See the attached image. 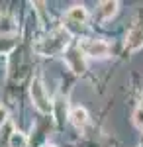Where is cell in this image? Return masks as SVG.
<instances>
[{"label": "cell", "mask_w": 143, "mask_h": 147, "mask_svg": "<svg viewBox=\"0 0 143 147\" xmlns=\"http://www.w3.org/2000/svg\"><path fill=\"white\" fill-rule=\"evenodd\" d=\"M67 43H69V32H65V30H55L47 39H43L41 43H37L35 49L41 55H53V53L63 51Z\"/></svg>", "instance_id": "obj_1"}, {"label": "cell", "mask_w": 143, "mask_h": 147, "mask_svg": "<svg viewBox=\"0 0 143 147\" xmlns=\"http://www.w3.org/2000/svg\"><path fill=\"white\" fill-rule=\"evenodd\" d=\"M30 94H32L33 106H35V108H37L41 114L53 112V104L49 102L47 94H45V86L41 84V80H39V79H33L32 86H30Z\"/></svg>", "instance_id": "obj_2"}, {"label": "cell", "mask_w": 143, "mask_h": 147, "mask_svg": "<svg viewBox=\"0 0 143 147\" xmlns=\"http://www.w3.org/2000/svg\"><path fill=\"white\" fill-rule=\"evenodd\" d=\"M78 49L84 55L94 57V59H104V57H108V53H110V45L106 41H102V39H82Z\"/></svg>", "instance_id": "obj_3"}, {"label": "cell", "mask_w": 143, "mask_h": 147, "mask_svg": "<svg viewBox=\"0 0 143 147\" xmlns=\"http://www.w3.org/2000/svg\"><path fill=\"white\" fill-rule=\"evenodd\" d=\"M65 61H67V65L71 67L73 73H77V75H82V73H84V59H82V51H80L78 47L67 51Z\"/></svg>", "instance_id": "obj_4"}, {"label": "cell", "mask_w": 143, "mask_h": 147, "mask_svg": "<svg viewBox=\"0 0 143 147\" xmlns=\"http://www.w3.org/2000/svg\"><path fill=\"white\" fill-rule=\"evenodd\" d=\"M125 45H127V49H132V51H137L143 45V26L132 28V32L127 34V43Z\"/></svg>", "instance_id": "obj_5"}, {"label": "cell", "mask_w": 143, "mask_h": 147, "mask_svg": "<svg viewBox=\"0 0 143 147\" xmlns=\"http://www.w3.org/2000/svg\"><path fill=\"white\" fill-rule=\"evenodd\" d=\"M65 20L69 24H84L86 22V10H84V6H73L71 10L67 12Z\"/></svg>", "instance_id": "obj_6"}, {"label": "cell", "mask_w": 143, "mask_h": 147, "mask_svg": "<svg viewBox=\"0 0 143 147\" xmlns=\"http://www.w3.org/2000/svg\"><path fill=\"white\" fill-rule=\"evenodd\" d=\"M69 118H71V122L77 125V127H84L86 122H88V112L84 110V108L77 106V108H73V110H71Z\"/></svg>", "instance_id": "obj_7"}, {"label": "cell", "mask_w": 143, "mask_h": 147, "mask_svg": "<svg viewBox=\"0 0 143 147\" xmlns=\"http://www.w3.org/2000/svg\"><path fill=\"white\" fill-rule=\"evenodd\" d=\"M118 10V2L116 0H106V2H100V16L104 20H110L112 16Z\"/></svg>", "instance_id": "obj_8"}, {"label": "cell", "mask_w": 143, "mask_h": 147, "mask_svg": "<svg viewBox=\"0 0 143 147\" xmlns=\"http://www.w3.org/2000/svg\"><path fill=\"white\" fill-rule=\"evenodd\" d=\"M53 112H55V118H57V122L61 124L63 120H65V116H67V100H63L61 96L55 100V104H53Z\"/></svg>", "instance_id": "obj_9"}, {"label": "cell", "mask_w": 143, "mask_h": 147, "mask_svg": "<svg viewBox=\"0 0 143 147\" xmlns=\"http://www.w3.org/2000/svg\"><path fill=\"white\" fill-rule=\"evenodd\" d=\"M8 145L10 147H28V137L22 131H12L10 139H8Z\"/></svg>", "instance_id": "obj_10"}, {"label": "cell", "mask_w": 143, "mask_h": 147, "mask_svg": "<svg viewBox=\"0 0 143 147\" xmlns=\"http://www.w3.org/2000/svg\"><path fill=\"white\" fill-rule=\"evenodd\" d=\"M14 30V26H12V20L4 14V16H0V32L4 34V32H12Z\"/></svg>", "instance_id": "obj_11"}, {"label": "cell", "mask_w": 143, "mask_h": 147, "mask_svg": "<svg viewBox=\"0 0 143 147\" xmlns=\"http://www.w3.org/2000/svg\"><path fill=\"white\" fill-rule=\"evenodd\" d=\"M133 124H135V127L143 129V110L141 108H137V110L133 112Z\"/></svg>", "instance_id": "obj_12"}, {"label": "cell", "mask_w": 143, "mask_h": 147, "mask_svg": "<svg viewBox=\"0 0 143 147\" xmlns=\"http://www.w3.org/2000/svg\"><path fill=\"white\" fill-rule=\"evenodd\" d=\"M6 120H8V110H6V108L0 104V127L6 124Z\"/></svg>", "instance_id": "obj_13"}, {"label": "cell", "mask_w": 143, "mask_h": 147, "mask_svg": "<svg viewBox=\"0 0 143 147\" xmlns=\"http://www.w3.org/2000/svg\"><path fill=\"white\" fill-rule=\"evenodd\" d=\"M139 108H141V110H143V98H141V106H139Z\"/></svg>", "instance_id": "obj_14"}, {"label": "cell", "mask_w": 143, "mask_h": 147, "mask_svg": "<svg viewBox=\"0 0 143 147\" xmlns=\"http://www.w3.org/2000/svg\"><path fill=\"white\" fill-rule=\"evenodd\" d=\"M47 147H55V145H47Z\"/></svg>", "instance_id": "obj_15"}]
</instances>
